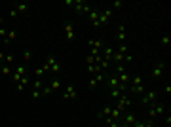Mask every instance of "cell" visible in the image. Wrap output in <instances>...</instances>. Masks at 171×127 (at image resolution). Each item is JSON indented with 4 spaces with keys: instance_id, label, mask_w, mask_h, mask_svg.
<instances>
[{
    "instance_id": "6da1fadb",
    "label": "cell",
    "mask_w": 171,
    "mask_h": 127,
    "mask_svg": "<svg viewBox=\"0 0 171 127\" xmlns=\"http://www.w3.org/2000/svg\"><path fill=\"white\" fill-rule=\"evenodd\" d=\"M164 112H165V106L162 104V102H154V104L148 106V118H150V120L156 118V116H162Z\"/></svg>"
},
{
    "instance_id": "7a4b0ae2",
    "label": "cell",
    "mask_w": 171,
    "mask_h": 127,
    "mask_svg": "<svg viewBox=\"0 0 171 127\" xmlns=\"http://www.w3.org/2000/svg\"><path fill=\"white\" fill-rule=\"evenodd\" d=\"M112 17V10H105V11H99V19H97V23L93 27H103L108 23V19Z\"/></svg>"
},
{
    "instance_id": "3957f363",
    "label": "cell",
    "mask_w": 171,
    "mask_h": 127,
    "mask_svg": "<svg viewBox=\"0 0 171 127\" xmlns=\"http://www.w3.org/2000/svg\"><path fill=\"white\" fill-rule=\"evenodd\" d=\"M158 101V91H148V93H145V97L141 99V102L142 104H146V106H150V104H154V102Z\"/></svg>"
},
{
    "instance_id": "277c9868",
    "label": "cell",
    "mask_w": 171,
    "mask_h": 127,
    "mask_svg": "<svg viewBox=\"0 0 171 127\" xmlns=\"http://www.w3.org/2000/svg\"><path fill=\"white\" fill-rule=\"evenodd\" d=\"M72 6H74L76 11H80V13H89V11H91V6H89L88 2H84V0H74Z\"/></svg>"
},
{
    "instance_id": "5b68a950",
    "label": "cell",
    "mask_w": 171,
    "mask_h": 127,
    "mask_svg": "<svg viewBox=\"0 0 171 127\" xmlns=\"http://www.w3.org/2000/svg\"><path fill=\"white\" fill-rule=\"evenodd\" d=\"M164 72H165V63H158V65L152 66V78H156V80H160L164 76Z\"/></svg>"
},
{
    "instance_id": "8992f818",
    "label": "cell",
    "mask_w": 171,
    "mask_h": 127,
    "mask_svg": "<svg viewBox=\"0 0 171 127\" xmlns=\"http://www.w3.org/2000/svg\"><path fill=\"white\" fill-rule=\"evenodd\" d=\"M129 104H131V99H129V97H124V95H122V97L118 99L116 108H118V110H122V112H125V108H129Z\"/></svg>"
},
{
    "instance_id": "52a82bcc",
    "label": "cell",
    "mask_w": 171,
    "mask_h": 127,
    "mask_svg": "<svg viewBox=\"0 0 171 127\" xmlns=\"http://www.w3.org/2000/svg\"><path fill=\"white\" fill-rule=\"evenodd\" d=\"M105 78H107V74H105V72H97L95 76L89 80V87H97L101 82H105Z\"/></svg>"
},
{
    "instance_id": "ba28073f",
    "label": "cell",
    "mask_w": 171,
    "mask_h": 127,
    "mask_svg": "<svg viewBox=\"0 0 171 127\" xmlns=\"http://www.w3.org/2000/svg\"><path fill=\"white\" fill-rule=\"evenodd\" d=\"M63 99H65V101H74V99H76V87L68 85L67 89H65V93H63Z\"/></svg>"
},
{
    "instance_id": "9c48e42d",
    "label": "cell",
    "mask_w": 171,
    "mask_h": 127,
    "mask_svg": "<svg viewBox=\"0 0 171 127\" xmlns=\"http://www.w3.org/2000/svg\"><path fill=\"white\" fill-rule=\"evenodd\" d=\"M125 38H128V36H125V27L120 25V27H118V32H116V40L120 42V44H124Z\"/></svg>"
},
{
    "instance_id": "30bf717a",
    "label": "cell",
    "mask_w": 171,
    "mask_h": 127,
    "mask_svg": "<svg viewBox=\"0 0 171 127\" xmlns=\"http://www.w3.org/2000/svg\"><path fill=\"white\" fill-rule=\"evenodd\" d=\"M65 34H67V40H72V38H74V25H72V23H67V25H65Z\"/></svg>"
},
{
    "instance_id": "8fae6325",
    "label": "cell",
    "mask_w": 171,
    "mask_h": 127,
    "mask_svg": "<svg viewBox=\"0 0 171 127\" xmlns=\"http://www.w3.org/2000/svg\"><path fill=\"white\" fill-rule=\"evenodd\" d=\"M88 44H89V47H91V49H97V51H103V47H105L101 40H89Z\"/></svg>"
},
{
    "instance_id": "7c38bea8",
    "label": "cell",
    "mask_w": 171,
    "mask_h": 127,
    "mask_svg": "<svg viewBox=\"0 0 171 127\" xmlns=\"http://www.w3.org/2000/svg\"><path fill=\"white\" fill-rule=\"evenodd\" d=\"M28 84H31V82H28V76L25 74V76H23L21 80H19V84H17V91H23V89H25V87H27Z\"/></svg>"
},
{
    "instance_id": "4fadbf2b",
    "label": "cell",
    "mask_w": 171,
    "mask_h": 127,
    "mask_svg": "<svg viewBox=\"0 0 171 127\" xmlns=\"http://www.w3.org/2000/svg\"><path fill=\"white\" fill-rule=\"evenodd\" d=\"M107 85L110 87V89H114V87H118V85H122V84H120V80H118V76H110V78H108V82H107Z\"/></svg>"
},
{
    "instance_id": "5bb4252c",
    "label": "cell",
    "mask_w": 171,
    "mask_h": 127,
    "mask_svg": "<svg viewBox=\"0 0 171 127\" xmlns=\"http://www.w3.org/2000/svg\"><path fill=\"white\" fill-rule=\"evenodd\" d=\"M15 38H17V32H15L14 29H10V30H8V34H6V40H4V42L10 44V42H14Z\"/></svg>"
},
{
    "instance_id": "9a60e30c",
    "label": "cell",
    "mask_w": 171,
    "mask_h": 127,
    "mask_svg": "<svg viewBox=\"0 0 171 127\" xmlns=\"http://www.w3.org/2000/svg\"><path fill=\"white\" fill-rule=\"evenodd\" d=\"M103 53H105V59L110 63L112 61V55H114V49H112V47H103Z\"/></svg>"
},
{
    "instance_id": "2e32d148",
    "label": "cell",
    "mask_w": 171,
    "mask_h": 127,
    "mask_svg": "<svg viewBox=\"0 0 171 127\" xmlns=\"http://www.w3.org/2000/svg\"><path fill=\"white\" fill-rule=\"evenodd\" d=\"M131 93H135V95H145L146 91H145V87H142V84H141V85H131Z\"/></svg>"
},
{
    "instance_id": "e0dca14e",
    "label": "cell",
    "mask_w": 171,
    "mask_h": 127,
    "mask_svg": "<svg viewBox=\"0 0 171 127\" xmlns=\"http://www.w3.org/2000/svg\"><path fill=\"white\" fill-rule=\"evenodd\" d=\"M89 19H91V25H95L97 19H99V10H91V11H89Z\"/></svg>"
},
{
    "instance_id": "ac0fdd59",
    "label": "cell",
    "mask_w": 171,
    "mask_h": 127,
    "mask_svg": "<svg viewBox=\"0 0 171 127\" xmlns=\"http://www.w3.org/2000/svg\"><path fill=\"white\" fill-rule=\"evenodd\" d=\"M2 68H0V74L2 76H11V66H8V65H0Z\"/></svg>"
},
{
    "instance_id": "d6986e66",
    "label": "cell",
    "mask_w": 171,
    "mask_h": 127,
    "mask_svg": "<svg viewBox=\"0 0 171 127\" xmlns=\"http://www.w3.org/2000/svg\"><path fill=\"white\" fill-rule=\"evenodd\" d=\"M14 10L17 11V15H19V13H25V11L28 10V6H27V4H23V2H21V4H17V6H15Z\"/></svg>"
},
{
    "instance_id": "ffe728a7",
    "label": "cell",
    "mask_w": 171,
    "mask_h": 127,
    "mask_svg": "<svg viewBox=\"0 0 171 127\" xmlns=\"http://www.w3.org/2000/svg\"><path fill=\"white\" fill-rule=\"evenodd\" d=\"M110 118H112V120H118V121H120V118H122V110L112 108V110H110Z\"/></svg>"
},
{
    "instance_id": "44dd1931",
    "label": "cell",
    "mask_w": 171,
    "mask_h": 127,
    "mask_svg": "<svg viewBox=\"0 0 171 127\" xmlns=\"http://www.w3.org/2000/svg\"><path fill=\"white\" fill-rule=\"evenodd\" d=\"M88 72H89V74H97V72H103V70H101L99 65H89V66H88Z\"/></svg>"
},
{
    "instance_id": "7402d4cb",
    "label": "cell",
    "mask_w": 171,
    "mask_h": 127,
    "mask_svg": "<svg viewBox=\"0 0 171 127\" xmlns=\"http://www.w3.org/2000/svg\"><path fill=\"white\" fill-rule=\"evenodd\" d=\"M120 123H122V121H118V120H112L110 116H107V125H108V127H120Z\"/></svg>"
},
{
    "instance_id": "603a6c76",
    "label": "cell",
    "mask_w": 171,
    "mask_h": 127,
    "mask_svg": "<svg viewBox=\"0 0 171 127\" xmlns=\"http://www.w3.org/2000/svg\"><path fill=\"white\" fill-rule=\"evenodd\" d=\"M40 93H42V97H48V95H51L53 91H51L50 85H42V89H40Z\"/></svg>"
},
{
    "instance_id": "cb8c5ba5",
    "label": "cell",
    "mask_w": 171,
    "mask_h": 127,
    "mask_svg": "<svg viewBox=\"0 0 171 127\" xmlns=\"http://www.w3.org/2000/svg\"><path fill=\"white\" fill-rule=\"evenodd\" d=\"M50 70H51L53 74H59V72H61V63H57V61H55L53 65L50 66Z\"/></svg>"
},
{
    "instance_id": "d4e9b609",
    "label": "cell",
    "mask_w": 171,
    "mask_h": 127,
    "mask_svg": "<svg viewBox=\"0 0 171 127\" xmlns=\"http://www.w3.org/2000/svg\"><path fill=\"white\" fill-rule=\"evenodd\" d=\"M118 80H120V84H125V82H129V74H128V72L118 74Z\"/></svg>"
},
{
    "instance_id": "484cf974",
    "label": "cell",
    "mask_w": 171,
    "mask_h": 127,
    "mask_svg": "<svg viewBox=\"0 0 171 127\" xmlns=\"http://www.w3.org/2000/svg\"><path fill=\"white\" fill-rule=\"evenodd\" d=\"M59 85H61V82L57 80V78H53V80L50 82V87H51V91H57V89H59Z\"/></svg>"
},
{
    "instance_id": "4316f807",
    "label": "cell",
    "mask_w": 171,
    "mask_h": 127,
    "mask_svg": "<svg viewBox=\"0 0 171 127\" xmlns=\"http://www.w3.org/2000/svg\"><path fill=\"white\" fill-rule=\"evenodd\" d=\"M44 72H46V70H44V66H40V68H36V70H34V74H36V80H42Z\"/></svg>"
},
{
    "instance_id": "83f0119b",
    "label": "cell",
    "mask_w": 171,
    "mask_h": 127,
    "mask_svg": "<svg viewBox=\"0 0 171 127\" xmlns=\"http://www.w3.org/2000/svg\"><path fill=\"white\" fill-rule=\"evenodd\" d=\"M14 59H15V57H14V53H8L4 61H6V65H8V66H11V63H14Z\"/></svg>"
},
{
    "instance_id": "f1b7e54d",
    "label": "cell",
    "mask_w": 171,
    "mask_h": 127,
    "mask_svg": "<svg viewBox=\"0 0 171 127\" xmlns=\"http://www.w3.org/2000/svg\"><path fill=\"white\" fill-rule=\"evenodd\" d=\"M42 85H44L42 80H34V82H32V89H42Z\"/></svg>"
},
{
    "instance_id": "f546056e",
    "label": "cell",
    "mask_w": 171,
    "mask_h": 127,
    "mask_svg": "<svg viewBox=\"0 0 171 127\" xmlns=\"http://www.w3.org/2000/svg\"><path fill=\"white\" fill-rule=\"evenodd\" d=\"M169 44H171V36H169V34L162 36V46H169Z\"/></svg>"
},
{
    "instance_id": "4dcf8cb0",
    "label": "cell",
    "mask_w": 171,
    "mask_h": 127,
    "mask_svg": "<svg viewBox=\"0 0 171 127\" xmlns=\"http://www.w3.org/2000/svg\"><path fill=\"white\" fill-rule=\"evenodd\" d=\"M116 51H118V53H122V55H125V51H128V46H125V44H120Z\"/></svg>"
},
{
    "instance_id": "1f68e13d",
    "label": "cell",
    "mask_w": 171,
    "mask_h": 127,
    "mask_svg": "<svg viewBox=\"0 0 171 127\" xmlns=\"http://www.w3.org/2000/svg\"><path fill=\"white\" fill-rule=\"evenodd\" d=\"M142 84V76H139V74H137L135 78H133V85H141Z\"/></svg>"
},
{
    "instance_id": "d6a6232c",
    "label": "cell",
    "mask_w": 171,
    "mask_h": 127,
    "mask_svg": "<svg viewBox=\"0 0 171 127\" xmlns=\"http://www.w3.org/2000/svg\"><path fill=\"white\" fill-rule=\"evenodd\" d=\"M120 8H122V2H120V0H114V2H112V8H110V10H120Z\"/></svg>"
},
{
    "instance_id": "836d02e7",
    "label": "cell",
    "mask_w": 171,
    "mask_h": 127,
    "mask_svg": "<svg viewBox=\"0 0 171 127\" xmlns=\"http://www.w3.org/2000/svg\"><path fill=\"white\" fill-rule=\"evenodd\" d=\"M40 97H42L40 89H32V99H40Z\"/></svg>"
},
{
    "instance_id": "e575fe53",
    "label": "cell",
    "mask_w": 171,
    "mask_h": 127,
    "mask_svg": "<svg viewBox=\"0 0 171 127\" xmlns=\"http://www.w3.org/2000/svg\"><path fill=\"white\" fill-rule=\"evenodd\" d=\"M23 61H25V63H28V61H31V51H25V53H23Z\"/></svg>"
},
{
    "instance_id": "d590c367",
    "label": "cell",
    "mask_w": 171,
    "mask_h": 127,
    "mask_svg": "<svg viewBox=\"0 0 171 127\" xmlns=\"http://www.w3.org/2000/svg\"><path fill=\"white\" fill-rule=\"evenodd\" d=\"M86 61H88V65H95V57H93V55H88Z\"/></svg>"
},
{
    "instance_id": "8d00e7d4",
    "label": "cell",
    "mask_w": 171,
    "mask_h": 127,
    "mask_svg": "<svg viewBox=\"0 0 171 127\" xmlns=\"http://www.w3.org/2000/svg\"><path fill=\"white\" fill-rule=\"evenodd\" d=\"M6 34H8V30L4 27H0V36H6Z\"/></svg>"
},
{
    "instance_id": "74e56055",
    "label": "cell",
    "mask_w": 171,
    "mask_h": 127,
    "mask_svg": "<svg viewBox=\"0 0 171 127\" xmlns=\"http://www.w3.org/2000/svg\"><path fill=\"white\" fill-rule=\"evenodd\" d=\"M131 127H145V123H142V121H135Z\"/></svg>"
},
{
    "instance_id": "f35d334b",
    "label": "cell",
    "mask_w": 171,
    "mask_h": 127,
    "mask_svg": "<svg viewBox=\"0 0 171 127\" xmlns=\"http://www.w3.org/2000/svg\"><path fill=\"white\" fill-rule=\"evenodd\" d=\"M142 123H145V127H154V123H152V120H150V121H142Z\"/></svg>"
},
{
    "instance_id": "ab89813d",
    "label": "cell",
    "mask_w": 171,
    "mask_h": 127,
    "mask_svg": "<svg viewBox=\"0 0 171 127\" xmlns=\"http://www.w3.org/2000/svg\"><path fill=\"white\" fill-rule=\"evenodd\" d=\"M4 59H6V55H4V53H2V51H0V63H2V61H4Z\"/></svg>"
}]
</instances>
